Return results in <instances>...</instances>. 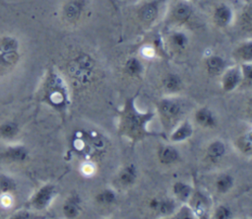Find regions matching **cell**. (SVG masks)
Returning a JSON list of instances; mask_svg holds the SVG:
<instances>
[{
    "instance_id": "cell-1",
    "label": "cell",
    "mask_w": 252,
    "mask_h": 219,
    "mask_svg": "<svg viewBox=\"0 0 252 219\" xmlns=\"http://www.w3.org/2000/svg\"><path fill=\"white\" fill-rule=\"evenodd\" d=\"M93 68V59L87 54H82L71 62L70 74H72L76 79L82 82H86L91 76Z\"/></svg>"
},
{
    "instance_id": "cell-21",
    "label": "cell",
    "mask_w": 252,
    "mask_h": 219,
    "mask_svg": "<svg viewBox=\"0 0 252 219\" xmlns=\"http://www.w3.org/2000/svg\"><path fill=\"white\" fill-rule=\"evenodd\" d=\"M171 42L176 48H183L187 42V38L183 34L176 33L172 36Z\"/></svg>"
},
{
    "instance_id": "cell-16",
    "label": "cell",
    "mask_w": 252,
    "mask_h": 219,
    "mask_svg": "<svg viewBox=\"0 0 252 219\" xmlns=\"http://www.w3.org/2000/svg\"><path fill=\"white\" fill-rule=\"evenodd\" d=\"M180 79L175 75H168L164 80V86L169 91H176L180 88Z\"/></svg>"
},
{
    "instance_id": "cell-26",
    "label": "cell",
    "mask_w": 252,
    "mask_h": 219,
    "mask_svg": "<svg viewBox=\"0 0 252 219\" xmlns=\"http://www.w3.org/2000/svg\"><path fill=\"white\" fill-rule=\"evenodd\" d=\"M13 187V182L7 177L0 178V189L2 191H8Z\"/></svg>"
},
{
    "instance_id": "cell-10",
    "label": "cell",
    "mask_w": 252,
    "mask_h": 219,
    "mask_svg": "<svg viewBox=\"0 0 252 219\" xmlns=\"http://www.w3.org/2000/svg\"><path fill=\"white\" fill-rule=\"evenodd\" d=\"M196 119L204 126H212L214 124V117L212 112L207 109H202L196 113Z\"/></svg>"
},
{
    "instance_id": "cell-5",
    "label": "cell",
    "mask_w": 252,
    "mask_h": 219,
    "mask_svg": "<svg viewBox=\"0 0 252 219\" xmlns=\"http://www.w3.org/2000/svg\"><path fill=\"white\" fill-rule=\"evenodd\" d=\"M160 112L164 117L172 119L180 113V107L175 102L163 101L160 104Z\"/></svg>"
},
{
    "instance_id": "cell-27",
    "label": "cell",
    "mask_w": 252,
    "mask_h": 219,
    "mask_svg": "<svg viewBox=\"0 0 252 219\" xmlns=\"http://www.w3.org/2000/svg\"><path fill=\"white\" fill-rule=\"evenodd\" d=\"M240 146H241L242 150L250 152V150H251V137H250V134H247V135L243 136L240 139Z\"/></svg>"
},
{
    "instance_id": "cell-11",
    "label": "cell",
    "mask_w": 252,
    "mask_h": 219,
    "mask_svg": "<svg viewBox=\"0 0 252 219\" xmlns=\"http://www.w3.org/2000/svg\"><path fill=\"white\" fill-rule=\"evenodd\" d=\"M191 15V8L184 3L178 4L174 10V17L176 20L183 22L187 20Z\"/></svg>"
},
{
    "instance_id": "cell-4",
    "label": "cell",
    "mask_w": 252,
    "mask_h": 219,
    "mask_svg": "<svg viewBox=\"0 0 252 219\" xmlns=\"http://www.w3.org/2000/svg\"><path fill=\"white\" fill-rule=\"evenodd\" d=\"M82 11H83V4L79 0L69 1L64 7L65 18L70 22L77 21L80 18Z\"/></svg>"
},
{
    "instance_id": "cell-8",
    "label": "cell",
    "mask_w": 252,
    "mask_h": 219,
    "mask_svg": "<svg viewBox=\"0 0 252 219\" xmlns=\"http://www.w3.org/2000/svg\"><path fill=\"white\" fill-rule=\"evenodd\" d=\"M240 81V74L237 69H230L223 77V88L225 90H232Z\"/></svg>"
},
{
    "instance_id": "cell-15",
    "label": "cell",
    "mask_w": 252,
    "mask_h": 219,
    "mask_svg": "<svg viewBox=\"0 0 252 219\" xmlns=\"http://www.w3.org/2000/svg\"><path fill=\"white\" fill-rule=\"evenodd\" d=\"M208 153L212 159H219L224 153V146L220 141L214 142L210 145V147L208 149Z\"/></svg>"
},
{
    "instance_id": "cell-13",
    "label": "cell",
    "mask_w": 252,
    "mask_h": 219,
    "mask_svg": "<svg viewBox=\"0 0 252 219\" xmlns=\"http://www.w3.org/2000/svg\"><path fill=\"white\" fill-rule=\"evenodd\" d=\"M177 152L175 149L171 148V147H164L163 149L160 150L159 153V158L161 160V162L168 164V163H172L177 159Z\"/></svg>"
},
{
    "instance_id": "cell-14",
    "label": "cell",
    "mask_w": 252,
    "mask_h": 219,
    "mask_svg": "<svg viewBox=\"0 0 252 219\" xmlns=\"http://www.w3.org/2000/svg\"><path fill=\"white\" fill-rule=\"evenodd\" d=\"M207 67L210 73L217 74L220 72L223 68V60L220 57L213 56L207 61Z\"/></svg>"
},
{
    "instance_id": "cell-22",
    "label": "cell",
    "mask_w": 252,
    "mask_h": 219,
    "mask_svg": "<svg viewBox=\"0 0 252 219\" xmlns=\"http://www.w3.org/2000/svg\"><path fill=\"white\" fill-rule=\"evenodd\" d=\"M135 180V171L132 167L126 168L121 174V181L124 183H131Z\"/></svg>"
},
{
    "instance_id": "cell-23",
    "label": "cell",
    "mask_w": 252,
    "mask_h": 219,
    "mask_svg": "<svg viewBox=\"0 0 252 219\" xmlns=\"http://www.w3.org/2000/svg\"><path fill=\"white\" fill-rule=\"evenodd\" d=\"M64 212L68 217H74L78 213V205L74 201H69L64 206Z\"/></svg>"
},
{
    "instance_id": "cell-29",
    "label": "cell",
    "mask_w": 252,
    "mask_h": 219,
    "mask_svg": "<svg viewBox=\"0 0 252 219\" xmlns=\"http://www.w3.org/2000/svg\"><path fill=\"white\" fill-rule=\"evenodd\" d=\"M229 216V210L224 207V206H220L218 208L217 212H216V217L217 218H220V219H224L227 218Z\"/></svg>"
},
{
    "instance_id": "cell-25",
    "label": "cell",
    "mask_w": 252,
    "mask_h": 219,
    "mask_svg": "<svg viewBox=\"0 0 252 219\" xmlns=\"http://www.w3.org/2000/svg\"><path fill=\"white\" fill-rule=\"evenodd\" d=\"M98 200L104 203H109L111 201L114 200V194L112 191L110 190H104L103 192H101L98 196H97Z\"/></svg>"
},
{
    "instance_id": "cell-3",
    "label": "cell",
    "mask_w": 252,
    "mask_h": 219,
    "mask_svg": "<svg viewBox=\"0 0 252 219\" xmlns=\"http://www.w3.org/2000/svg\"><path fill=\"white\" fill-rule=\"evenodd\" d=\"M149 117H151V115H142L137 113L135 110H132L127 113V116H125V122L128 124L126 127L132 132H137L143 128L145 121L148 120Z\"/></svg>"
},
{
    "instance_id": "cell-2",
    "label": "cell",
    "mask_w": 252,
    "mask_h": 219,
    "mask_svg": "<svg viewBox=\"0 0 252 219\" xmlns=\"http://www.w3.org/2000/svg\"><path fill=\"white\" fill-rule=\"evenodd\" d=\"M17 42L9 37L0 43V61L4 64H12L17 59Z\"/></svg>"
},
{
    "instance_id": "cell-28",
    "label": "cell",
    "mask_w": 252,
    "mask_h": 219,
    "mask_svg": "<svg viewBox=\"0 0 252 219\" xmlns=\"http://www.w3.org/2000/svg\"><path fill=\"white\" fill-rule=\"evenodd\" d=\"M240 55L243 59H246V60L251 59V44L250 43L244 44L240 48Z\"/></svg>"
},
{
    "instance_id": "cell-17",
    "label": "cell",
    "mask_w": 252,
    "mask_h": 219,
    "mask_svg": "<svg viewBox=\"0 0 252 219\" xmlns=\"http://www.w3.org/2000/svg\"><path fill=\"white\" fill-rule=\"evenodd\" d=\"M26 156H27V151L23 147H14L9 149L8 151V157L16 161L24 160Z\"/></svg>"
},
{
    "instance_id": "cell-9",
    "label": "cell",
    "mask_w": 252,
    "mask_h": 219,
    "mask_svg": "<svg viewBox=\"0 0 252 219\" xmlns=\"http://www.w3.org/2000/svg\"><path fill=\"white\" fill-rule=\"evenodd\" d=\"M158 14V5L156 2L145 5L140 12L141 19L146 23H151Z\"/></svg>"
},
{
    "instance_id": "cell-6",
    "label": "cell",
    "mask_w": 252,
    "mask_h": 219,
    "mask_svg": "<svg viewBox=\"0 0 252 219\" xmlns=\"http://www.w3.org/2000/svg\"><path fill=\"white\" fill-rule=\"evenodd\" d=\"M215 20L218 25L220 26H225L227 25L232 17L230 9L225 5L219 6L215 11Z\"/></svg>"
},
{
    "instance_id": "cell-30",
    "label": "cell",
    "mask_w": 252,
    "mask_h": 219,
    "mask_svg": "<svg viewBox=\"0 0 252 219\" xmlns=\"http://www.w3.org/2000/svg\"><path fill=\"white\" fill-rule=\"evenodd\" d=\"M159 208L162 213H170L173 209V204L170 201H163L162 203H160Z\"/></svg>"
},
{
    "instance_id": "cell-19",
    "label": "cell",
    "mask_w": 252,
    "mask_h": 219,
    "mask_svg": "<svg viewBox=\"0 0 252 219\" xmlns=\"http://www.w3.org/2000/svg\"><path fill=\"white\" fill-rule=\"evenodd\" d=\"M231 184H232V180H231V178L229 176H222L217 182L218 189L220 191H221V192H224V191L228 190L230 188Z\"/></svg>"
},
{
    "instance_id": "cell-12",
    "label": "cell",
    "mask_w": 252,
    "mask_h": 219,
    "mask_svg": "<svg viewBox=\"0 0 252 219\" xmlns=\"http://www.w3.org/2000/svg\"><path fill=\"white\" fill-rule=\"evenodd\" d=\"M192 133V127L189 123H184L182 124L172 135V140L174 141H180V140H183L187 137H189Z\"/></svg>"
},
{
    "instance_id": "cell-18",
    "label": "cell",
    "mask_w": 252,
    "mask_h": 219,
    "mask_svg": "<svg viewBox=\"0 0 252 219\" xmlns=\"http://www.w3.org/2000/svg\"><path fill=\"white\" fill-rule=\"evenodd\" d=\"M174 191L178 195V197H180L181 199H186L190 194L191 188L182 182H178L174 185Z\"/></svg>"
},
{
    "instance_id": "cell-20",
    "label": "cell",
    "mask_w": 252,
    "mask_h": 219,
    "mask_svg": "<svg viewBox=\"0 0 252 219\" xmlns=\"http://www.w3.org/2000/svg\"><path fill=\"white\" fill-rule=\"evenodd\" d=\"M126 69L131 74H139L142 71V65L137 59L131 58L126 63Z\"/></svg>"
},
{
    "instance_id": "cell-7",
    "label": "cell",
    "mask_w": 252,
    "mask_h": 219,
    "mask_svg": "<svg viewBox=\"0 0 252 219\" xmlns=\"http://www.w3.org/2000/svg\"><path fill=\"white\" fill-rule=\"evenodd\" d=\"M51 195H52V187L51 186H44L35 195V197L33 199V204L37 208H42L48 203V201L51 198Z\"/></svg>"
},
{
    "instance_id": "cell-24",
    "label": "cell",
    "mask_w": 252,
    "mask_h": 219,
    "mask_svg": "<svg viewBox=\"0 0 252 219\" xmlns=\"http://www.w3.org/2000/svg\"><path fill=\"white\" fill-rule=\"evenodd\" d=\"M0 130L4 136L11 137L17 132V126L14 123H6L1 126Z\"/></svg>"
}]
</instances>
